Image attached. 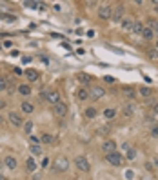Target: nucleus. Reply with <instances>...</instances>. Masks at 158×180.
Listing matches in <instances>:
<instances>
[{
    "label": "nucleus",
    "mask_w": 158,
    "mask_h": 180,
    "mask_svg": "<svg viewBox=\"0 0 158 180\" xmlns=\"http://www.w3.org/2000/svg\"><path fill=\"white\" fill-rule=\"evenodd\" d=\"M75 166H76L80 171H86V173L89 171V162H87L86 157H76V158H75Z\"/></svg>",
    "instance_id": "obj_5"
},
{
    "label": "nucleus",
    "mask_w": 158,
    "mask_h": 180,
    "mask_svg": "<svg viewBox=\"0 0 158 180\" xmlns=\"http://www.w3.org/2000/svg\"><path fill=\"white\" fill-rule=\"evenodd\" d=\"M131 31H133V33H138V35H142V31H144V24H142V22H133V27H131Z\"/></svg>",
    "instance_id": "obj_16"
},
{
    "label": "nucleus",
    "mask_w": 158,
    "mask_h": 180,
    "mask_svg": "<svg viewBox=\"0 0 158 180\" xmlns=\"http://www.w3.org/2000/svg\"><path fill=\"white\" fill-rule=\"evenodd\" d=\"M149 56L153 60H158V49H149Z\"/></svg>",
    "instance_id": "obj_30"
},
{
    "label": "nucleus",
    "mask_w": 158,
    "mask_h": 180,
    "mask_svg": "<svg viewBox=\"0 0 158 180\" xmlns=\"http://www.w3.org/2000/svg\"><path fill=\"white\" fill-rule=\"evenodd\" d=\"M122 27H124L126 31H131V27H133V20H124V24H122Z\"/></svg>",
    "instance_id": "obj_28"
},
{
    "label": "nucleus",
    "mask_w": 158,
    "mask_h": 180,
    "mask_svg": "<svg viewBox=\"0 0 158 180\" xmlns=\"http://www.w3.org/2000/svg\"><path fill=\"white\" fill-rule=\"evenodd\" d=\"M124 109H126V111H124V113H126V117H131V115H133V107H131V106H126Z\"/></svg>",
    "instance_id": "obj_33"
},
{
    "label": "nucleus",
    "mask_w": 158,
    "mask_h": 180,
    "mask_svg": "<svg viewBox=\"0 0 158 180\" xmlns=\"http://www.w3.org/2000/svg\"><path fill=\"white\" fill-rule=\"evenodd\" d=\"M149 27L153 31H158V20H149Z\"/></svg>",
    "instance_id": "obj_31"
},
{
    "label": "nucleus",
    "mask_w": 158,
    "mask_h": 180,
    "mask_svg": "<svg viewBox=\"0 0 158 180\" xmlns=\"http://www.w3.org/2000/svg\"><path fill=\"white\" fill-rule=\"evenodd\" d=\"M109 131H111L109 126H102V127H98V133H100V135H107Z\"/></svg>",
    "instance_id": "obj_29"
},
{
    "label": "nucleus",
    "mask_w": 158,
    "mask_h": 180,
    "mask_svg": "<svg viewBox=\"0 0 158 180\" xmlns=\"http://www.w3.org/2000/svg\"><path fill=\"white\" fill-rule=\"evenodd\" d=\"M115 115H116V111H115L113 107H107V109L104 111V117H106V118H113Z\"/></svg>",
    "instance_id": "obj_25"
},
{
    "label": "nucleus",
    "mask_w": 158,
    "mask_h": 180,
    "mask_svg": "<svg viewBox=\"0 0 158 180\" xmlns=\"http://www.w3.org/2000/svg\"><path fill=\"white\" fill-rule=\"evenodd\" d=\"M24 5L25 7H31V9H40V2H33V0H25Z\"/></svg>",
    "instance_id": "obj_21"
},
{
    "label": "nucleus",
    "mask_w": 158,
    "mask_h": 180,
    "mask_svg": "<svg viewBox=\"0 0 158 180\" xmlns=\"http://www.w3.org/2000/svg\"><path fill=\"white\" fill-rule=\"evenodd\" d=\"M102 151H104L106 155L115 153V151H116V142H115V140H106V142L102 144Z\"/></svg>",
    "instance_id": "obj_10"
},
{
    "label": "nucleus",
    "mask_w": 158,
    "mask_h": 180,
    "mask_svg": "<svg viewBox=\"0 0 158 180\" xmlns=\"http://www.w3.org/2000/svg\"><path fill=\"white\" fill-rule=\"evenodd\" d=\"M4 107H5V102H4V100L0 98V109H4Z\"/></svg>",
    "instance_id": "obj_39"
},
{
    "label": "nucleus",
    "mask_w": 158,
    "mask_h": 180,
    "mask_svg": "<svg viewBox=\"0 0 158 180\" xmlns=\"http://www.w3.org/2000/svg\"><path fill=\"white\" fill-rule=\"evenodd\" d=\"M78 80L82 82V84H89V75H84V73H78Z\"/></svg>",
    "instance_id": "obj_26"
},
{
    "label": "nucleus",
    "mask_w": 158,
    "mask_h": 180,
    "mask_svg": "<svg viewBox=\"0 0 158 180\" xmlns=\"http://www.w3.org/2000/svg\"><path fill=\"white\" fill-rule=\"evenodd\" d=\"M135 157H136V151H135V149H129V151H127V158H129V160H133Z\"/></svg>",
    "instance_id": "obj_34"
},
{
    "label": "nucleus",
    "mask_w": 158,
    "mask_h": 180,
    "mask_svg": "<svg viewBox=\"0 0 158 180\" xmlns=\"http://www.w3.org/2000/svg\"><path fill=\"white\" fill-rule=\"evenodd\" d=\"M0 180H7V178H5V177H4V175H0Z\"/></svg>",
    "instance_id": "obj_42"
},
{
    "label": "nucleus",
    "mask_w": 158,
    "mask_h": 180,
    "mask_svg": "<svg viewBox=\"0 0 158 180\" xmlns=\"http://www.w3.org/2000/svg\"><path fill=\"white\" fill-rule=\"evenodd\" d=\"M142 36H144V40H153V36H155V31L147 25V27H144V31H142Z\"/></svg>",
    "instance_id": "obj_13"
},
{
    "label": "nucleus",
    "mask_w": 158,
    "mask_h": 180,
    "mask_svg": "<svg viewBox=\"0 0 158 180\" xmlns=\"http://www.w3.org/2000/svg\"><path fill=\"white\" fill-rule=\"evenodd\" d=\"M67 168H69V160L66 158V157H56V160H55V169L56 171H67Z\"/></svg>",
    "instance_id": "obj_1"
},
{
    "label": "nucleus",
    "mask_w": 158,
    "mask_h": 180,
    "mask_svg": "<svg viewBox=\"0 0 158 180\" xmlns=\"http://www.w3.org/2000/svg\"><path fill=\"white\" fill-rule=\"evenodd\" d=\"M96 115H98L96 107H87V109H86V117H87V118H95Z\"/></svg>",
    "instance_id": "obj_22"
},
{
    "label": "nucleus",
    "mask_w": 158,
    "mask_h": 180,
    "mask_svg": "<svg viewBox=\"0 0 158 180\" xmlns=\"http://www.w3.org/2000/svg\"><path fill=\"white\" fill-rule=\"evenodd\" d=\"M29 151H31L33 157H42V153H44V151H42V146H31Z\"/></svg>",
    "instance_id": "obj_19"
},
{
    "label": "nucleus",
    "mask_w": 158,
    "mask_h": 180,
    "mask_svg": "<svg viewBox=\"0 0 158 180\" xmlns=\"http://www.w3.org/2000/svg\"><path fill=\"white\" fill-rule=\"evenodd\" d=\"M0 89H7V82L0 78Z\"/></svg>",
    "instance_id": "obj_36"
},
{
    "label": "nucleus",
    "mask_w": 158,
    "mask_h": 180,
    "mask_svg": "<svg viewBox=\"0 0 158 180\" xmlns=\"http://www.w3.org/2000/svg\"><path fill=\"white\" fill-rule=\"evenodd\" d=\"M155 9H156V11H158V0H156V2H155Z\"/></svg>",
    "instance_id": "obj_41"
},
{
    "label": "nucleus",
    "mask_w": 158,
    "mask_h": 180,
    "mask_svg": "<svg viewBox=\"0 0 158 180\" xmlns=\"http://www.w3.org/2000/svg\"><path fill=\"white\" fill-rule=\"evenodd\" d=\"M87 36H89V38H93V36H95V31H93V29H91V31H87Z\"/></svg>",
    "instance_id": "obj_38"
},
{
    "label": "nucleus",
    "mask_w": 158,
    "mask_h": 180,
    "mask_svg": "<svg viewBox=\"0 0 158 180\" xmlns=\"http://www.w3.org/2000/svg\"><path fill=\"white\" fill-rule=\"evenodd\" d=\"M124 93H126V97H127V98H133V97H135V89H133V87L124 86Z\"/></svg>",
    "instance_id": "obj_24"
},
{
    "label": "nucleus",
    "mask_w": 158,
    "mask_h": 180,
    "mask_svg": "<svg viewBox=\"0 0 158 180\" xmlns=\"http://www.w3.org/2000/svg\"><path fill=\"white\" fill-rule=\"evenodd\" d=\"M40 142H42V144H53L55 140H53V137H51V135H47V133H45V135H42V137H40Z\"/></svg>",
    "instance_id": "obj_23"
},
{
    "label": "nucleus",
    "mask_w": 158,
    "mask_h": 180,
    "mask_svg": "<svg viewBox=\"0 0 158 180\" xmlns=\"http://www.w3.org/2000/svg\"><path fill=\"white\" fill-rule=\"evenodd\" d=\"M89 95H91V98L98 100V98H102V97L106 95V91H104V87H100V86H93V87L89 89Z\"/></svg>",
    "instance_id": "obj_9"
},
{
    "label": "nucleus",
    "mask_w": 158,
    "mask_h": 180,
    "mask_svg": "<svg viewBox=\"0 0 158 180\" xmlns=\"http://www.w3.org/2000/svg\"><path fill=\"white\" fill-rule=\"evenodd\" d=\"M153 111H155V113L158 115V104H155V109H153Z\"/></svg>",
    "instance_id": "obj_40"
},
{
    "label": "nucleus",
    "mask_w": 158,
    "mask_h": 180,
    "mask_svg": "<svg viewBox=\"0 0 158 180\" xmlns=\"http://www.w3.org/2000/svg\"><path fill=\"white\" fill-rule=\"evenodd\" d=\"M20 107H22V111H24V113H27V115H31V113L35 111L33 104H29V102H22V106H20Z\"/></svg>",
    "instance_id": "obj_18"
},
{
    "label": "nucleus",
    "mask_w": 158,
    "mask_h": 180,
    "mask_svg": "<svg viewBox=\"0 0 158 180\" xmlns=\"http://www.w3.org/2000/svg\"><path fill=\"white\" fill-rule=\"evenodd\" d=\"M76 95H78V100H87V98H91V95H89V89H86V87H80Z\"/></svg>",
    "instance_id": "obj_14"
},
{
    "label": "nucleus",
    "mask_w": 158,
    "mask_h": 180,
    "mask_svg": "<svg viewBox=\"0 0 158 180\" xmlns=\"http://www.w3.org/2000/svg\"><path fill=\"white\" fill-rule=\"evenodd\" d=\"M24 131H25V135H31V131H33V122H25V124H24Z\"/></svg>",
    "instance_id": "obj_27"
},
{
    "label": "nucleus",
    "mask_w": 158,
    "mask_h": 180,
    "mask_svg": "<svg viewBox=\"0 0 158 180\" xmlns=\"http://www.w3.org/2000/svg\"><path fill=\"white\" fill-rule=\"evenodd\" d=\"M18 93L24 95V97H27V95H31V87L27 84H22V86H18Z\"/></svg>",
    "instance_id": "obj_17"
},
{
    "label": "nucleus",
    "mask_w": 158,
    "mask_h": 180,
    "mask_svg": "<svg viewBox=\"0 0 158 180\" xmlns=\"http://www.w3.org/2000/svg\"><path fill=\"white\" fill-rule=\"evenodd\" d=\"M4 164H5V168H7V169H11V171H13V169L16 168V158L9 155V157H5V158H4Z\"/></svg>",
    "instance_id": "obj_12"
},
{
    "label": "nucleus",
    "mask_w": 158,
    "mask_h": 180,
    "mask_svg": "<svg viewBox=\"0 0 158 180\" xmlns=\"http://www.w3.org/2000/svg\"><path fill=\"white\" fill-rule=\"evenodd\" d=\"M104 82H107V84H115V76L107 75V76H104Z\"/></svg>",
    "instance_id": "obj_32"
},
{
    "label": "nucleus",
    "mask_w": 158,
    "mask_h": 180,
    "mask_svg": "<svg viewBox=\"0 0 158 180\" xmlns=\"http://www.w3.org/2000/svg\"><path fill=\"white\" fill-rule=\"evenodd\" d=\"M42 97H44V98H45L47 102H51L53 106L60 102V93H58V91H47V93H44Z\"/></svg>",
    "instance_id": "obj_4"
},
{
    "label": "nucleus",
    "mask_w": 158,
    "mask_h": 180,
    "mask_svg": "<svg viewBox=\"0 0 158 180\" xmlns=\"http://www.w3.org/2000/svg\"><path fill=\"white\" fill-rule=\"evenodd\" d=\"M7 118H9V122H11L15 127H20V126H24V120H22V117H20L18 113H15V111H11V113L7 115Z\"/></svg>",
    "instance_id": "obj_8"
},
{
    "label": "nucleus",
    "mask_w": 158,
    "mask_h": 180,
    "mask_svg": "<svg viewBox=\"0 0 158 180\" xmlns=\"http://www.w3.org/2000/svg\"><path fill=\"white\" fill-rule=\"evenodd\" d=\"M156 49H158V42H156Z\"/></svg>",
    "instance_id": "obj_44"
},
{
    "label": "nucleus",
    "mask_w": 158,
    "mask_h": 180,
    "mask_svg": "<svg viewBox=\"0 0 158 180\" xmlns=\"http://www.w3.org/2000/svg\"><path fill=\"white\" fill-rule=\"evenodd\" d=\"M53 111H55V115H56V117H66V115H67V104L58 102V104H55V106H53Z\"/></svg>",
    "instance_id": "obj_7"
},
{
    "label": "nucleus",
    "mask_w": 158,
    "mask_h": 180,
    "mask_svg": "<svg viewBox=\"0 0 158 180\" xmlns=\"http://www.w3.org/2000/svg\"><path fill=\"white\" fill-rule=\"evenodd\" d=\"M124 13H126L124 4H118V5L113 9V16H111V18H113L115 22H120V20H122V16H124Z\"/></svg>",
    "instance_id": "obj_6"
},
{
    "label": "nucleus",
    "mask_w": 158,
    "mask_h": 180,
    "mask_svg": "<svg viewBox=\"0 0 158 180\" xmlns=\"http://www.w3.org/2000/svg\"><path fill=\"white\" fill-rule=\"evenodd\" d=\"M25 76H27L29 82H36V80L40 78V73H38L36 69H25Z\"/></svg>",
    "instance_id": "obj_11"
},
{
    "label": "nucleus",
    "mask_w": 158,
    "mask_h": 180,
    "mask_svg": "<svg viewBox=\"0 0 158 180\" xmlns=\"http://www.w3.org/2000/svg\"><path fill=\"white\" fill-rule=\"evenodd\" d=\"M98 16H100V18H104V20L111 18V16H113V7H111V5H107V4L100 5V7H98Z\"/></svg>",
    "instance_id": "obj_2"
},
{
    "label": "nucleus",
    "mask_w": 158,
    "mask_h": 180,
    "mask_svg": "<svg viewBox=\"0 0 158 180\" xmlns=\"http://www.w3.org/2000/svg\"><path fill=\"white\" fill-rule=\"evenodd\" d=\"M151 135H153V137H156V138H158V127H153V131H151Z\"/></svg>",
    "instance_id": "obj_37"
},
{
    "label": "nucleus",
    "mask_w": 158,
    "mask_h": 180,
    "mask_svg": "<svg viewBox=\"0 0 158 180\" xmlns=\"http://www.w3.org/2000/svg\"><path fill=\"white\" fill-rule=\"evenodd\" d=\"M106 158H107V162L111 164V166H122V162H124V158H122V155L120 153H109V155H106Z\"/></svg>",
    "instance_id": "obj_3"
},
{
    "label": "nucleus",
    "mask_w": 158,
    "mask_h": 180,
    "mask_svg": "<svg viewBox=\"0 0 158 180\" xmlns=\"http://www.w3.org/2000/svg\"><path fill=\"white\" fill-rule=\"evenodd\" d=\"M25 169H27L29 173H33V171L36 169V162H35V158H33V157H29V158L25 160Z\"/></svg>",
    "instance_id": "obj_15"
},
{
    "label": "nucleus",
    "mask_w": 158,
    "mask_h": 180,
    "mask_svg": "<svg viewBox=\"0 0 158 180\" xmlns=\"http://www.w3.org/2000/svg\"><path fill=\"white\" fill-rule=\"evenodd\" d=\"M2 122H4V120H2V117H0V124H2Z\"/></svg>",
    "instance_id": "obj_43"
},
{
    "label": "nucleus",
    "mask_w": 158,
    "mask_h": 180,
    "mask_svg": "<svg viewBox=\"0 0 158 180\" xmlns=\"http://www.w3.org/2000/svg\"><path fill=\"white\" fill-rule=\"evenodd\" d=\"M138 93H140L142 97H146V98L153 97V89H151V87H140V89H138Z\"/></svg>",
    "instance_id": "obj_20"
},
{
    "label": "nucleus",
    "mask_w": 158,
    "mask_h": 180,
    "mask_svg": "<svg viewBox=\"0 0 158 180\" xmlns=\"http://www.w3.org/2000/svg\"><path fill=\"white\" fill-rule=\"evenodd\" d=\"M0 18L2 20H11V22L15 20V16H9V15H0Z\"/></svg>",
    "instance_id": "obj_35"
}]
</instances>
